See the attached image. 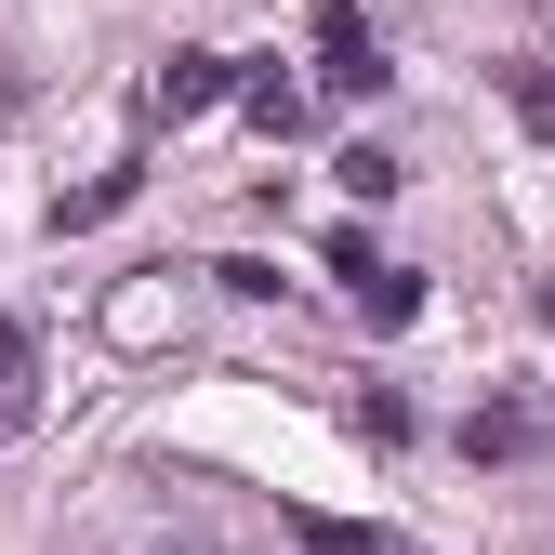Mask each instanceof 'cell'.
<instances>
[{
	"instance_id": "6da1fadb",
	"label": "cell",
	"mask_w": 555,
	"mask_h": 555,
	"mask_svg": "<svg viewBox=\"0 0 555 555\" xmlns=\"http://www.w3.org/2000/svg\"><path fill=\"white\" fill-rule=\"evenodd\" d=\"M198 292H212L198 264H132V278H106L93 331L119 344V358H159V344H185V331H198Z\"/></svg>"
},
{
	"instance_id": "7a4b0ae2",
	"label": "cell",
	"mask_w": 555,
	"mask_h": 555,
	"mask_svg": "<svg viewBox=\"0 0 555 555\" xmlns=\"http://www.w3.org/2000/svg\"><path fill=\"white\" fill-rule=\"evenodd\" d=\"M225 93H238V53H198V40H185V53H159V66H146L132 119H146V132H185V119H212Z\"/></svg>"
},
{
	"instance_id": "3957f363",
	"label": "cell",
	"mask_w": 555,
	"mask_h": 555,
	"mask_svg": "<svg viewBox=\"0 0 555 555\" xmlns=\"http://www.w3.org/2000/svg\"><path fill=\"white\" fill-rule=\"evenodd\" d=\"M542 437H555L542 397H516V384H490V397L463 410V463H503V476H516V463H542Z\"/></svg>"
},
{
	"instance_id": "277c9868",
	"label": "cell",
	"mask_w": 555,
	"mask_h": 555,
	"mask_svg": "<svg viewBox=\"0 0 555 555\" xmlns=\"http://www.w3.org/2000/svg\"><path fill=\"white\" fill-rule=\"evenodd\" d=\"M318 93H384V27L358 14V0L318 14Z\"/></svg>"
},
{
	"instance_id": "5b68a950",
	"label": "cell",
	"mask_w": 555,
	"mask_h": 555,
	"mask_svg": "<svg viewBox=\"0 0 555 555\" xmlns=\"http://www.w3.org/2000/svg\"><path fill=\"white\" fill-rule=\"evenodd\" d=\"M132 185H146V146H119V159H106L93 185H66V198H53V225H66V238H80V225H106V212H119Z\"/></svg>"
},
{
	"instance_id": "8992f818",
	"label": "cell",
	"mask_w": 555,
	"mask_h": 555,
	"mask_svg": "<svg viewBox=\"0 0 555 555\" xmlns=\"http://www.w3.org/2000/svg\"><path fill=\"white\" fill-rule=\"evenodd\" d=\"M238 106H251V119L278 132V146H292V132L318 119V93H305V80H278V66H238Z\"/></svg>"
},
{
	"instance_id": "52a82bcc",
	"label": "cell",
	"mask_w": 555,
	"mask_h": 555,
	"mask_svg": "<svg viewBox=\"0 0 555 555\" xmlns=\"http://www.w3.org/2000/svg\"><path fill=\"white\" fill-rule=\"evenodd\" d=\"M344 424H358L371 450H410V437H424V424H410V397H397V384H358V397H344Z\"/></svg>"
},
{
	"instance_id": "ba28073f",
	"label": "cell",
	"mask_w": 555,
	"mask_h": 555,
	"mask_svg": "<svg viewBox=\"0 0 555 555\" xmlns=\"http://www.w3.org/2000/svg\"><path fill=\"white\" fill-rule=\"evenodd\" d=\"M503 93H516V119L542 132V146H555V53H516V66H503Z\"/></svg>"
},
{
	"instance_id": "9c48e42d",
	"label": "cell",
	"mask_w": 555,
	"mask_h": 555,
	"mask_svg": "<svg viewBox=\"0 0 555 555\" xmlns=\"http://www.w3.org/2000/svg\"><path fill=\"white\" fill-rule=\"evenodd\" d=\"M358 318H371V331H410V318H424V278H410V264H384L371 292H358Z\"/></svg>"
},
{
	"instance_id": "30bf717a",
	"label": "cell",
	"mask_w": 555,
	"mask_h": 555,
	"mask_svg": "<svg viewBox=\"0 0 555 555\" xmlns=\"http://www.w3.org/2000/svg\"><path fill=\"white\" fill-rule=\"evenodd\" d=\"M305 555H410L397 529H358V516H305Z\"/></svg>"
},
{
	"instance_id": "8fae6325",
	"label": "cell",
	"mask_w": 555,
	"mask_h": 555,
	"mask_svg": "<svg viewBox=\"0 0 555 555\" xmlns=\"http://www.w3.org/2000/svg\"><path fill=\"white\" fill-rule=\"evenodd\" d=\"M27 371H40V318H0V410H27Z\"/></svg>"
},
{
	"instance_id": "7c38bea8",
	"label": "cell",
	"mask_w": 555,
	"mask_h": 555,
	"mask_svg": "<svg viewBox=\"0 0 555 555\" xmlns=\"http://www.w3.org/2000/svg\"><path fill=\"white\" fill-rule=\"evenodd\" d=\"M331 172H344V198H397V185H410V172H397V146H344Z\"/></svg>"
},
{
	"instance_id": "4fadbf2b",
	"label": "cell",
	"mask_w": 555,
	"mask_h": 555,
	"mask_svg": "<svg viewBox=\"0 0 555 555\" xmlns=\"http://www.w3.org/2000/svg\"><path fill=\"white\" fill-rule=\"evenodd\" d=\"M542 331H555V278H542Z\"/></svg>"
}]
</instances>
